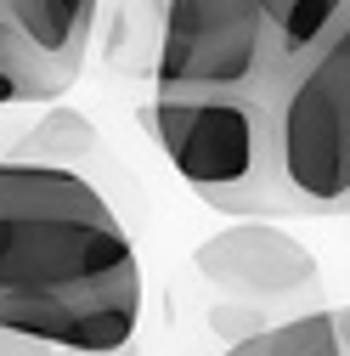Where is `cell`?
<instances>
[{"mask_svg": "<svg viewBox=\"0 0 350 356\" xmlns=\"http://www.w3.org/2000/svg\"><path fill=\"white\" fill-rule=\"evenodd\" d=\"M91 153H97V124L85 119V113H74V108H51V113L34 119V130H23V142L6 159L74 170V159H91Z\"/></svg>", "mask_w": 350, "mask_h": 356, "instance_id": "cell-9", "label": "cell"}, {"mask_svg": "<svg viewBox=\"0 0 350 356\" xmlns=\"http://www.w3.org/2000/svg\"><path fill=\"white\" fill-rule=\"evenodd\" d=\"M266 6V29H272V46H277V63H294L328 40V29L344 17L350 0H260Z\"/></svg>", "mask_w": 350, "mask_h": 356, "instance_id": "cell-10", "label": "cell"}, {"mask_svg": "<svg viewBox=\"0 0 350 356\" xmlns=\"http://www.w3.org/2000/svg\"><path fill=\"white\" fill-rule=\"evenodd\" d=\"M226 356H350L344 334H339V311H305V317H288L277 328H260L249 339H238Z\"/></svg>", "mask_w": 350, "mask_h": 356, "instance_id": "cell-8", "label": "cell"}, {"mask_svg": "<svg viewBox=\"0 0 350 356\" xmlns=\"http://www.w3.org/2000/svg\"><path fill=\"white\" fill-rule=\"evenodd\" d=\"M209 323L221 328V334H232V345L266 328V317H260V305H243V300H232V305H215V311H209Z\"/></svg>", "mask_w": 350, "mask_h": 356, "instance_id": "cell-11", "label": "cell"}, {"mask_svg": "<svg viewBox=\"0 0 350 356\" xmlns=\"http://www.w3.org/2000/svg\"><path fill=\"white\" fill-rule=\"evenodd\" d=\"M0 356H74V350H57V345H40V339H23V334L0 328Z\"/></svg>", "mask_w": 350, "mask_h": 356, "instance_id": "cell-12", "label": "cell"}, {"mask_svg": "<svg viewBox=\"0 0 350 356\" xmlns=\"http://www.w3.org/2000/svg\"><path fill=\"white\" fill-rule=\"evenodd\" d=\"M0 328L74 356L136 339V243L79 170L0 159Z\"/></svg>", "mask_w": 350, "mask_h": 356, "instance_id": "cell-1", "label": "cell"}, {"mask_svg": "<svg viewBox=\"0 0 350 356\" xmlns=\"http://www.w3.org/2000/svg\"><path fill=\"white\" fill-rule=\"evenodd\" d=\"M192 266L203 283H215L226 300H243V305L317 294L322 283L317 254L272 220H232L226 232H215L192 249Z\"/></svg>", "mask_w": 350, "mask_h": 356, "instance_id": "cell-5", "label": "cell"}, {"mask_svg": "<svg viewBox=\"0 0 350 356\" xmlns=\"http://www.w3.org/2000/svg\"><path fill=\"white\" fill-rule=\"evenodd\" d=\"M272 136L283 187L305 215L350 204V6L305 57L272 74Z\"/></svg>", "mask_w": 350, "mask_h": 356, "instance_id": "cell-3", "label": "cell"}, {"mask_svg": "<svg viewBox=\"0 0 350 356\" xmlns=\"http://www.w3.org/2000/svg\"><path fill=\"white\" fill-rule=\"evenodd\" d=\"M277 68L260 0H164L158 91H254Z\"/></svg>", "mask_w": 350, "mask_h": 356, "instance_id": "cell-4", "label": "cell"}, {"mask_svg": "<svg viewBox=\"0 0 350 356\" xmlns=\"http://www.w3.org/2000/svg\"><path fill=\"white\" fill-rule=\"evenodd\" d=\"M0 23H12L34 51L57 63H85L97 0H0Z\"/></svg>", "mask_w": 350, "mask_h": 356, "instance_id": "cell-6", "label": "cell"}, {"mask_svg": "<svg viewBox=\"0 0 350 356\" xmlns=\"http://www.w3.org/2000/svg\"><path fill=\"white\" fill-rule=\"evenodd\" d=\"M147 124L175 164V175L221 215L266 220L305 215L283 187L277 136H272V85L254 91H158Z\"/></svg>", "mask_w": 350, "mask_h": 356, "instance_id": "cell-2", "label": "cell"}, {"mask_svg": "<svg viewBox=\"0 0 350 356\" xmlns=\"http://www.w3.org/2000/svg\"><path fill=\"white\" fill-rule=\"evenodd\" d=\"M339 311V334H344V345H350V305H333Z\"/></svg>", "mask_w": 350, "mask_h": 356, "instance_id": "cell-13", "label": "cell"}, {"mask_svg": "<svg viewBox=\"0 0 350 356\" xmlns=\"http://www.w3.org/2000/svg\"><path fill=\"white\" fill-rule=\"evenodd\" d=\"M344 215H350V204H344Z\"/></svg>", "mask_w": 350, "mask_h": 356, "instance_id": "cell-14", "label": "cell"}, {"mask_svg": "<svg viewBox=\"0 0 350 356\" xmlns=\"http://www.w3.org/2000/svg\"><path fill=\"white\" fill-rule=\"evenodd\" d=\"M85 63H57L46 51H34L28 40L0 23V108H17V102H57L68 85L79 79Z\"/></svg>", "mask_w": 350, "mask_h": 356, "instance_id": "cell-7", "label": "cell"}]
</instances>
